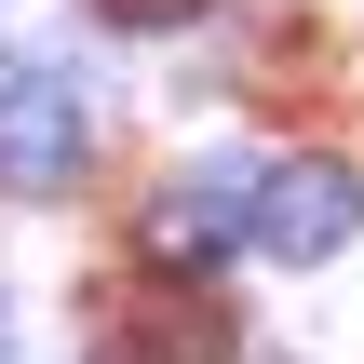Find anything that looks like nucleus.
<instances>
[{
	"instance_id": "f257e3e1",
	"label": "nucleus",
	"mask_w": 364,
	"mask_h": 364,
	"mask_svg": "<svg viewBox=\"0 0 364 364\" xmlns=\"http://www.w3.org/2000/svg\"><path fill=\"white\" fill-rule=\"evenodd\" d=\"M95 162V95L68 68H0V189L14 203H68Z\"/></svg>"
},
{
	"instance_id": "f03ea898",
	"label": "nucleus",
	"mask_w": 364,
	"mask_h": 364,
	"mask_svg": "<svg viewBox=\"0 0 364 364\" xmlns=\"http://www.w3.org/2000/svg\"><path fill=\"white\" fill-rule=\"evenodd\" d=\"M351 230H364V176L338 162V149L257 162V203H243V243H257V257H284V270H324Z\"/></svg>"
},
{
	"instance_id": "7ed1b4c3",
	"label": "nucleus",
	"mask_w": 364,
	"mask_h": 364,
	"mask_svg": "<svg viewBox=\"0 0 364 364\" xmlns=\"http://www.w3.org/2000/svg\"><path fill=\"white\" fill-rule=\"evenodd\" d=\"M243 203H257V162H189L149 189V257L162 270H216L243 243Z\"/></svg>"
},
{
	"instance_id": "20e7f679",
	"label": "nucleus",
	"mask_w": 364,
	"mask_h": 364,
	"mask_svg": "<svg viewBox=\"0 0 364 364\" xmlns=\"http://www.w3.org/2000/svg\"><path fill=\"white\" fill-rule=\"evenodd\" d=\"M122 27H176V14H203V0H108Z\"/></svg>"
}]
</instances>
